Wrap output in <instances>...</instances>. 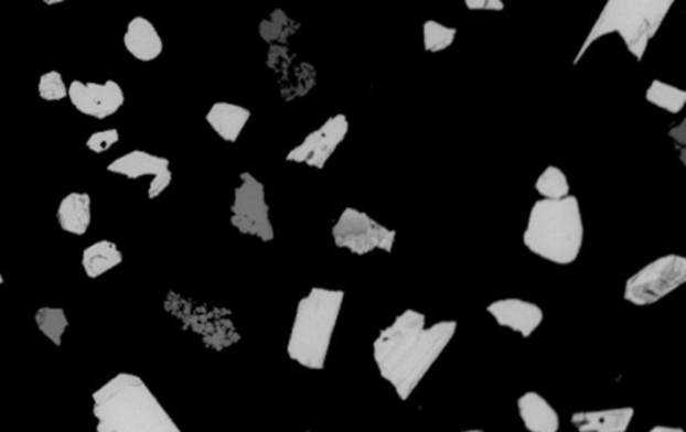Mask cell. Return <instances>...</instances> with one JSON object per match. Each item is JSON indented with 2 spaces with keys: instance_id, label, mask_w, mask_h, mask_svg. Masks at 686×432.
<instances>
[{
  "instance_id": "f546056e",
  "label": "cell",
  "mask_w": 686,
  "mask_h": 432,
  "mask_svg": "<svg viewBox=\"0 0 686 432\" xmlns=\"http://www.w3.org/2000/svg\"><path fill=\"white\" fill-rule=\"evenodd\" d=\"M669 136L676 142L682 143V145H685V121L679 123L678 127H676L675 129H672L669 131Z\"/></svg>"
},
{
  "instance_id": "277c9868",
  "label": "cell",
  "mask_w": 686,
  "mask_h": 432,
  "mask_svg": "<svg viewBox=\"0 0 686 432\" xmlns=\"http://www.w3.org/2000/svg\"><path fill=\"white\" fill-rule=\"evenodd\" d=\"M345 292L315 287L297 306L287 355L299 366L320 371L326 365Z\"/></svg>"
},
{
  "instance_id": "5bb4252c",
  "label": "cell",
  "mask_w": 686,
  "mask_h": 432,
  "mask_svg": "<svg viewBox=\"0 0 686 432\" xmlns=\"http://www.w3.org/2000/svg\"><path fill=\"white\" fill-rule=\"evenodd\" d=\"M124 46L135 60L140 62L156 61L164 50L158 29L143 17H135L128 23L124 34Z\"/></svg>"
},
{
  "instance_id": "4316f807",
  "label": "cell",
  "mask_w": 686,
  "mask_h": 432,
  "mask_svg": "<svg viewBox=\"0 0 686 432\" xmlns=\"http://www.w3.org/2000/svg\"><path fill=\"white\" fill-rule=\"evenodd\" d=\"M298 56L294 52H291L287 45H270L267 53L266 66L276 74V77L280 73H283L287 67L294 64Z\"/></svg>"
},
{
  "instance_id": "2e32d148",
  "label": "cell",
  "mask_w": 686,
  "mask_h": 432,
  "mask_svg": "<svg viewBox=\"0 0 686 432\" xmlns=\"http://www.w3.org/2000/svg\"><path fill=\"white\" fill-rule=\"evenodd\" d=\"M517 410L523 424L532 432H557L560 428V418L554 407L535 391L523 393L517 399Z\"/></svg>"
},
{
  "instance_id": "603a6c76",
  "label": "cell",
  "mask_w": 686,
  "mask_h": 432,
  "mask_svg": "<svg viewBox=\"0 0 686 432\" xmlns=\"http://www.w3.org/2000/svg\"><path fill=\"white\" fill-rule=\"evenodd\" d=\"M645 98L656 108L671 112V115H678L684 109L686 91L665 84L663 80L654 79L647 87Z\"/></svg>"
},
{
  "instance_id": "f1b7e54d",
  "label": "cell",
  "mask_w": 686,
  "mask_h": 432,
  "mask_svg": "<svg viewBox=\"0 0 686 432\" xmlns=\"http://www.w3.org/2000/svg\"><path fill=\"white\" fill-rule=\"evenodd\" d=\"M465 8L470 11H503V0H464Z\"/></svg>"
},
{
  "instance_id": "1f68e13d",
  "label": "cell",
  "mask_w": 686,
  "mask_h": 432,
  "mask_svg": "<svg viewBox=\"0 0 686 432\" xmlns=\"http://www.w3.org/2000/svg\"><path fill=\"white\" fill-rule=\"evenodd\" d=\"M43 3L47 6L61 4L64 3L65 0H42Z\"/></svg>"
},
{
  "instance_id": "cb8c5ba5",
  "label": "cell",
  "mask_w": 686,
  "mask_h": 432,
  "mask_svg": "<svg viewBox=\"0 0 686 432\" xmlns=\"http://www.w3.org/2000/svg\"><path fill=\"white\" fill-rule=\"evenodd\" d=\"M536 193L547 199H558L569 196L570 184L562 169L558 166H547L535 183Z\"/></svg>"
},
{
  "instance_id": "8992f818",
  "label": "cell",
  "mask_w": 686,
  "mask_h": 432,
  "mask_svg": "<svg viewBox=\"0 0 686 432\" xmlns=\"http://www.w3.org/2000/svg\"><path fill=\"white\" fill-rule=\"evenodd\" d=\"M164 310L176 318L180 327L197 336L205 348L216 353L235 346L242 339L234 322L233 311L226 306L170 291L164 299Z\"/></svg>"
},
{
  "instance_id": "484cf974",
  "label": "cell",
  "mask_w": 686,
  "mask_h": 432,
  "mask_svg": "<svg viewBox=\"0 0 686 432\" xmlns=\"http://www.w3.org/2000/svg\"><path fill=\"white\" fill-rule=\"evenodd\" d=\"M39 94L43 101L58 102L67 98L68 86H66L61 73L55 71L49 72L41 75Z\"/></svg>"
},
{
  "instance_id": "d6a6232c",
  "label": "cell",
  "mask_w": 686,
  "mask_h": 432,
  "mask_svg": "<svg viewBox=\"0 0 686 432\" xmlns=\"http://www.w3.org/2000/svg\"><path fill=\"white\" fill-rule=\"evenodd\" d=\"M3 283H4L3 274L0 273V285H3Z\"/></svg>"
},
{
  "instance_id": "52a82bcc",
  "label": "cell",
  "mask_w": 686,
  "mask_h": 432,
  "mask_svg": "<svg viewBox=\"0 0 686 432\" xmlns=\"http://www.w3.org/2000/svg\"><path fill=\"white\" fill-rule=\"evenodd\" d=\"M686 281V259L666 255L629 278L623 291L626 302L637 306L656 304Z\"/></svg>"
},
{
  "instance_id": "d6986e66",
  "label": "cell",
  "mask_w": 686,
  "mask_h": 432,
  "mask_svg": "<svg viewBox=\"0 0 686 432\" xmlns=\"http://www.w3.org/2000/svg\"><path fill=\"white\" fill-rule=\"evenodd\" d=\"M317 77L318 73L313 65L297 60L277 77L280 98L285 102H292L308 96L317 85Z\"/></svg>"
},
{
  "instance_id": "9a60e30c",
  "label": "cell",
  "mask_w": 686,
  "mask_h": 432,
  "mask_svg": "<svg viewBox=\"0 0 686 432\" xmlns=\"http://www.w3.org/2000/svg\"><path fill=\"white\" fill-rule=\"evenodd\" d=\"M251 118V111L245 106L233 102H215L211 106L205 121L224 142L235 143Z\"/></svg>"
},
{
  "instance_id": "ffe728a7",
  "label": "cell",
  "mask_w": 686,
  "mask_h": 432,
  "mask_svg": "<svg viewBox=\"0 0 686 432\" xmlns=\"http://www.w3.org/2000/svg\"><path fill=\"white\" fill-rule=\"evenodd\" d=\"M124 261V255L117 244L109 240H99L84 249L83 264L86 277L95 280L117 268Z\"/></svg>"
},
{
  "instance_id": "5b68a950",
  "label": "cell",
  "mask_w": 686,
  "mask_h": 432,
  "mask_svg": "<svg viewBox=\"0 0 686 432\" xmlns=\"http://www.w3.org/2000/svg\"><path fill=\"white\" fill-rule=\"evenodd\" d=\"M675 2L676 0H608L574 64L577 65L598 40L610 34H619L628 52L641 61Z\"/></svg>"
},
{
  "instance_id": "7c38bea8",
  "label": "cell",
  "mask_w": 686,
  "mask_h": 432,
  "mask_svg": "<svg viewBox=\"0 0 686 432\" xmlns=\"http://www.w3.org/2000/svg\"><path fill=\"white\" fill-rule=\"evenodd\" d=\"M67 98L81 115L98 121L115 116L125 104L122 87L114 79H108L105 84L73 80L68 85Z\"/></svg>"
},
{
  "instance_id": "30bf717a",
  "label": "cell",
  "mask_w": 686,
  "mask_h": 432,
  "mask_svg": "<svg viewBox=\"0 0 686 432\" xmlns=\"http://www.w3.org/2000/svg\"><path fill=\"white\" fill-rule=\"evenodd\" d=\"M351 129L345 115H335L324 121L320 128L311 131L298 147L290 150L286 161L304 164L314 169H323L332 159L335 150L345 141Z\"/></svg>"
},
{
  "instance_id": "4fadbf2b",
  "label": "cell",
  "mask_w": 686,
  "mask_h": 432,
  "mask_svg": "<svg viewBox=\"0 0 686 432\" xmlns=\"http://www.w3.org/2000/svg\"><path fill=\"white\" fill-rule=\"evenodd\" d=\"M486 312L501 327L514 331L525 339L540 327L545 317L539 305L516 298L496 300L486 306Z\"/></svg>"
},
{
  "instance_id": "8fae6325",
  "label": "cell",
  "mask_w": 686,
  "mask_h": 432,
  "mask_svg": "<svg viewBox=\"0 0 686 432\" xmlns=\"http://www.w3.org/2000/svg\"><path fill=\"white\" fill-rule=\"evenodd\" d=\"M106 171L124 175L129 180L152 177L148 187L149 199L159 198L171 186L173 179L170 160L165 156L143 152V150H132V152L118 156L110 162Z\"/></svg>"
},
{
  "instance_id": "6da1fadb",
  "label": "cell",
  "mask_w": 686,
  "mask_h": 432,
  "mask_svg": "<svg viewBox=\"0 0 686 432\" xmlns=\"http://www.w3.org/2000/svg\"><path fill=\"white\" fill-rule=\"evenodd\" d=\"M458 323L439 322L427 327L424 313L407 310L379 331L373 344L374 361L398 398L408 400L457 334Z\"/></svg>"
},
{
  "instance_id": "3957f363",
  "label": "cell",
  "mask_w": 686,
  "mask_h": 432,
  "mask_svg": "<svg viewBox=\"0 0 686 432\" xmlns=\"http://www.w3.org/2000/svg\"><path fill=\"white\" fill-rule=\"evenodd\" d=\"M585 227L576 196L542 198L529 212L523 244L529 252L557 266H570L581 253Z\"/></svg>"
},
{
  "instance_id": "ba28073f",
  "label": "cell",
  "mask_w": 686,
  "mask_h": 432,
  "mask_svg": "<svg viewBox=\"0 0 686 432\" xmlns=\"http://www.w3.org/2000/svg\"><path fill=\"white\" fill-rule=\"evenodd\" d=\"M229 222L239 234L257 237L260 241L270 242L276 237L270 206L266 199V187L251 173L240 174L231 205Z\"/></svg>"
},
{
  "instance_id": "83f0119b",
  "label": "cell",
  "mask_w": 686,
  "mask_h": 432,
  "mask_svg": "<svg viewBox=\"0 0 686 432\" xmlns=\"http://www.w3.org/2000/svg\"><path fill=\"white\" fill-rule=\"evenodd\" d=\"M118 141H120V133L117 129L96 131L87 139L86 148L92 153L103 154L114 148Z\"/></svg>"
},
{
  "instance_id": "7402d4cb",
  "label": "cell",
  "mask_w": 686,
  "mask_h": 432,
  "mask_svg": "<svg viewBox=\"0 0 686 432\" xmlns=\"http://www.w3.org/2000/svg\"><path fill=\"white\" fill-rule=\"evenodd\" d=\"M34 321L43 336H46L54 346H62V339H64L68 325H71L64 309L42 306L35 312Z\"/></svg>"
},
{
  "instance_id": "4dcf8cb0",
  "label": "cell",
  "mask_w": 686,
  "mask_h": 432,
  "mask_svg": "<svg viewBox=\"0 0 686 432\" xmlns=\"http://www.w3.org/2000/svg\"><path fill=\"white\" fill-rule=\"evenodd\" d=\"M652 432H660V431H664V432H683V429L679 428H669V425H654V428L651 430Z\"/></svg>"
},
{
  "instance_id": "e0dca14e",
  "label": "cell",
  "mask_w": 686,
  "mask_h": 432,
  "mask_svg": "<svg viewBox=\"0 0 686 432\" xmlns=\"http://www.w3.org/2000/svg\"><path fill=\"white\" fill-rule=\"evenodd\" d=\"M634 418L633 407L576 412L571 423L581 432H625Z\"/></svg>"
},
{
  "instance_id": "d4e9b609",
  "label": "cell",
  "mask_w": 686,
  "mask_h": 432,
  "mask_svg": "<svg viewBox=\"0 0 686 432\" xmlns=\"http://www.w3.org/2000/svg\"><path fill=\"white\" fill-rule=\"evenodd\" d=\"M424 47L428 53H441L453 45L458 36V29L446 26L433 19H429L422 26Z\"/></svg>"
},
{
  "instance_id": "ac0fdd59",
  "label": "cell",
  "mask_w": 686,
  "mask_h": 432,
  "mask_svg": "<svg viewBox=\"0 0 686 432\" xmlns=\"http://www.w3.org/2000/svg\"><path fill=\"white\" fill-rule=\"evenodd\" d=\"M62 230L74 236H84L92 224V197L87 193L73 192L62 198L57 210Z\"/></svg>"
},
{
  "instance_id": "44dd1931",
  "label": "cell",
  "mask_w": 686,
  "mask_h": 432,
  "mask_svg": "<svg viewBox=\"0 0 686 432\" xmlns=\"http://www.w3.org/2000/svg\"><path fill=\"white\" fill-rule=\"evenodd\" d=\"M302 24L287 15L282 9L270 12V15L259 23V36L267 45H287Z\"/></svg>"
},
{
  "instance_id": "9c48e42d",
  "label": "cell",
  "mask_w": 686,
  "mask_h": 432,
  "mask_svg": "<svg viewBox=\"0 0 686 432\" xmlns=\"http://www.w3.org/2000/svg\"><path fill=\"white\" fill-rule=\"evenodd\" d=\"M332 234L336 247L357 256L372 253L376 249L390 253L396 241V230L384 227L367 213L355 208L341 213Z\"/></svg>"
},
{
  "instance_id": "7a4b0ae2",
  "label": "cell",
  "mask_w": 686,
  "mask_h": 432,
  "mask_svg": "<svg viewBox=\"0 0 686 432\" xmlns=\"http://www.w3.org/2000/svg\"><path fill=\"white\" fill-rule=\"evenodd\" d=\"M92 398L98 432H180L146 381L135 374H117Z\"/></svg>"
}]
</instances>
